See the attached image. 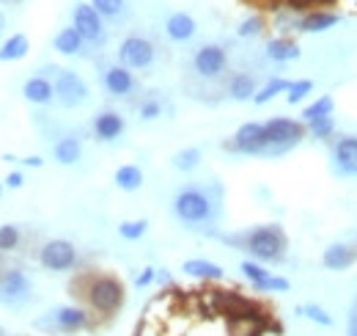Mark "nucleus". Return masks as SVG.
Listing matches in <instances>:
<instances>
[{
    "label": "nucleus",
    "mask_w": 357,
    "mask_h": 336,
    "mask_svg": "<svg viewBox=\"0 0 357 336\" xmlns=\"http://www.w3.org/2000/svg\"><path fill=\"white\" fill-rule=\"evenodd\" d=\"M19 240L17 226H0V251H11Z\"/></svg>",
    "instance_id": "nucleus-36"
},
{
    "label": "nucleus",
    "mask_w": 357,
    "mask_h": 336,
    "mask_svg": "<svg viewBox=\"0 0 357 336\" xmlns=\"http://www.w3.org/2000/svg\"><path fill=\"white\" fill-rule=\"evenodd\" d=\"M349 336H357V312H352L349 317Z\"/></svg>",
    "instance_id": "nucleus-42"
},
{
    "label": "nucleus",
    "mask_w": 357,
    "mask_h": 336,
    "mask_svg": "<svg viewBox=\"0 0 357 336\" xmlns=\"http://www.w3.org/2000/svg\"><path fill=\"white\" fill-rule=\"evenodd\" d=\"M152 281H154V268H146V270L135 279V284H138V287H146V284H152Z\"/></svg>",
    "instance_id": "nucleus-40"
},
{
    "label": "nucleus",
    "mask_w": 357,
    "mask_h": 336,
    "mask_svg": "<svg viewBox=\"0 0 357 336\" xmlns=\"http://www.w3.org/2000/svg\"><path fill=\"white\" fill-rule=\"evenodd\" d=\"M146 229H149L146 221H124V224L119 226V235H121L124 240H141V237L146 235Z\"/></svg>",
    "instance_id": "nucleus-31"
},
{
    "label": "nucleus",
    "mask_w": 357,
    "mask_h": 336,
    "mask_svg": "<svg viewBox=\"0 0 357 336\" xmlns=\"http://www.w3.org/2000/svg\"><path fill=\"white\" fill-rule=\"evenodd\" d=\"M333 97L330 94H325V97H319L316 102H311L305 110H303V119L305 121H314V119H325V116H333Z\"/></svg>",
    "instance_id": "nucleus-27"
},
{
    "label": "nucleus",
    "mask_w": 357,
    "mask_h": 336,
    "mask_svg": "<svg viewBox=\"0 0 357 336\" xmlns=\"http://www.w3.org/2000/svg\"><path fill=\"white\" fill-rule=\"evenodd\" d=\"M245 248H247L256 259H261V262H278V259L286 257L289 240H286V235H283L280 226L269 224V226L253 229V232L245 237Z\"/></svg>",
    "instance_id": "nucleus-2"
},
{
    "label": "nucleus",
    "mask_w": 357,
    "mask_h": 336,
    "mask_svg": "<svg viewBox=\"0 0 357 336\" xmlns=\"http://www.w3.org/2000/svg\"><path fill=\"white\" fill-rule=\"evenodd\" d=\"M3 25H6V19H3V14H0V33H3Z\"/></svg>",
    "instance_id": "nucleus-44"
},
{
    "label": "nucleus",
    "mask_w": 357,
    "mask_h": 336,
    "mask_svg": "<svg viewBox=\"0 0 357 336\" xmlns=\"http://www.w3.org/2000/svg\"><path fill=\"white\" fill-rule=\"evenodd\" d=\"M80 155H83V146H80V141L77 138H61L58 144H55V160L61 163V166H74L77 160H80Z\"/></svg>",
    "instance_id": "nucleus-21"
},
{
    "label": "nucleus",
    "mask_w": 357,
    "mask_h": 336,
    "mask_svg": "<svg viewBox=\"0 0 357 336\" xmlns=\"http://www.w3.org/2000/svg\"><path fill=\"white\" fill-rule=\"evenodd\" d=\"M88 301H91V306H94L99 315H113V312H119L121 304H124V287H121L116 279L102 276V279H96V281L91 284Z\"/></svg>",
    "instance_id": "nucleus-4"
},
{
    "label": "nucleus",
    "mask_w": 357,
    "mask_h": 336,
    "mask_svg": "<svg viewBox=\"0 0 357 336\" xmlns=\"http://www.w3.org/2000/svg\"><path fill=\"white\" fill-rule=\"evenodd\" d=\"M41 265L47 268V270H69L72 265H74V259H77V254H74V246L72 243H66V240H50L44 248H41Z\"/></svg>",
    "instance_id": "nucleus-8"
},
{
    "label": "nucleus",
    "mask_w": 357,
    "mask_h": 336,
    "mask_svg": "<svg viewBox=\"0 0 357 336\" xmlns=\"http://www.w3.org/2000/svg\"><path fill=\"white\" fill-rule=\"evenodd\" d=\"M119 61L127 69H146L154 61V44L143 36H130L119 47Z\"/></svg>",
    "instance_id": "nucleus-6"
},
{
    "label": "nucleus",
    "mask_w": 357,
    "mask_h": 336,
    "mask_svg": "<svg viewBox=\"0 0 357 336\" xmlns=\"http://www.w3.org/2000/svg\"><path fill=\"white\" fill-rule=\"evenodd\" d=\"M338 19H341L338 14L316 11V14H311V17H305V19L300 22V30H305V33H319V30H327V28H333Z\"/></svg>",
    "instance_id": "nucleus-24"
},
{
    "label": "nucleus",
    "mask_w": 357,
    "mask_h": 336,
    "mask_svg": "<svg viewBox=\"0 0 357 336\" xmlns=\"http://www.w3.org/2000/svg\"><path fill=\"white\" fill-rule=\"evenodd\" d=\"M8 3H11V0H8Z\"/></svg>",
    "instance_id": "nucleus-46"
},
{
    "label": "nucleus",
    "mask_w": 357,
    "mask_h": 336,
    "mask_svg": "<svg viewBox=\"0 0 357 336\" xmlns=\"http://www.w3.org/2000/svg\"><path fill=\"white\" fill-rule=\"evenodd\" d=\"M289 287H292V284H289L286 279H280V276H269V279H267V284H264L261 290H278V293H289Z\"/></svg>",
    "instance_id": "nucleus-38"
},
{
    "label": "nucleus",
    "mask_w": 357,
    "mask_h": 336,
    "mask_svg": "<svg viewBox=\"0 0 357 336\" xmlns=\"http://www.w3.org/2000/svg\"><path fill=\"white\" fill-rule=\"evenodd\" d=\"M333 160H336V168L338 174H347V177H357V138L355 135H347L336 144L333 149Z\"/></svg>",
    "instance_id": "nucleus-13"
},
{
    "label": "nucleus",
    "mask_w": 357,
    "mask_h": 336,
    "mask_svg": "<svg viewBox=\"0 0 357 336\" xmlns=\"http://www.w3.org/2000/svg\"><path fill=\"white\" fill-rule=\"evenodd\" d=\"M55 97L61 99V105L77 108L88 99V86L80 75H74L69 69H55Z\"/></svg>",
    "instance_id": "nucleus-5"
},
{
    "label": "nucleus",
    "mask_w": 357,
    "mask_h": 336,
    "mask_svg": "<svg viewBox=\"0 0 357 336\" xmlns=\"http://www.w3.org/2000/svg\"><path fill=\"white\" fill-rule=\"evenodd\" d=\"M160 113H163V105H160L157 99H146V102L141 105V119H149V121H152V119H157Z\"/></svg>",
    "instance_id": "nucleus-37"
},
{
    "label": "nucleus",
    "mask_w": 357,
    "mask_h": 336,
    "mask_svg": "<svg viewBox=\"0 0 357 336\" xmlns=\"http://www.w3.org/2000/svg\"><path fill=\"white\" fill-rule=\"evenodd\" d=\"M25 163H28V166H36V168H39V166H41V157H28Z\"/></svg>",
    "instance_id": "nucleus-43"
},
{
    "label": "nucleus",
    "mask_w": 357,
    "mask_h": 336,
    "mask_svg": "<svg viewBox=\"0 0 357 336\" xmlns=\"http://www.w3.org/2000/svg\"><path fill=\"white\" fill-rule=\"evenodd\" d=\"M258 30H261V19L250 17V19H245V22H242V28H239V36H253V33H258Z\"/></svg>",
    "instance_id": "nucleus-39"
},
{
    "label": "nucleus",
    "mask_w": 357,
    "mask_h": 336,
    "mask_svg": "<svg viewBox=\"0 0 357 336\" xmlns=\"http://www.w3.org/2000/svg\"><path fill=\"white\" fill-rule=\"evenodd\" d=\"M25 52H28V36L17 33V36H11V39L3 44L0 61H19V58H25Z\"/></svg>",
    "instance_id": "nucleus-26"
},
{
    "label": "nucleus",
    "mask_w": 357,
    "mask_h": 336,
    "mask_svg": "<svg viewBox=\"0 0 357 336\" xmlns=\"http://www.w3.org/2000/svg\"><path fill=\"white\" fill-rule=\"evenodd\" d=\"M88 323V315L83 309H74V306H61L55 312H50V317L41 323V326H50L55 331H63V334H72V331H80L85 328Z\"/></svg>",
    "instance_id": "nucleus-11"
},
{
    "label": "nucleus",
    "mask_w": 357,
    "mask_h": 336,
    "mask_svg": "<svg viewBox=\"0 0 357 336\" xmlns=\"http://www.w3.org/2000/svg\"><path fill=\"white\" fill-rule=\"evenodd\" d=\"M311 88H314V83H311V80L292 83V86H289V97H286V99H289V105H297L300 99H305V97L311 94Z\"/></svg>",
    "instance_id": "nucleus-34"
},
{
    "label": "nucleus",
    "mask_w": 357,
    "mask_h": 336,
    "mask_svg": "<svg viewBox=\"0 0 357 336\" xmlns=\"http://www.w3.org/2000/svg\"><path fill=\"white\" fill-rule=\"evenodd\" d=\"M267 55L272 58V61H294V58H300V47L294 44V41H289V39H272L269 44H267Z\"/></svg>",
    "instance_id": "nucleus-22"
},
{
    "label": "nucleus",
    "mask_w": 357,
    "mask_h": 336,
    "mask_svg": "<svg viewBox=\"0 0 357 336\" xmlns=\"http://www.w3.org/2000/svg\"><path fill=\"white\" fill-rule=\"evenodd\" d=\"M234 149L245 155H264L267 152V130L258 121H247L234 135Z\"/></svg>",
    "instance_id": "nucleus-7"
},
{
    "label": "nucleus",
    "mask_w": 357,
    "mask_h": 336,
    "mask_svg": "<svg viewBox=\"0 0 357 336\" xmlns=\"http://www.w3.org/2000/svg\"><path fill=\"white\" fill-rule=\"evenodd\" d=\"M192 66H195V72H198L201 77H217V75H223V69H225V50L217 47V44H203V47L195 52Z\"/></svg>",
    "instance_id": "nucleus-10"
},
{
    "label": "nucleus",
    "mask_w": 357,
    "mask_h": 336,
    "mask_svg": "<svg viewBox=\"0 0 357 336\" xmlns=\"http://www.w3.org/2000/svg\"><path fill=\"white\" fill-rule=\"evenodd\" d=\"M242 273L256 284V290H261V287L267 284V279H269V270H264V268L256 265V262H242Z\"/></svg>",
    "instance_id": "nucleus-32"
},
{
    "label": "nucleus",
    "mask_w": 357,
    "mask_h": 336,
    "mask_svg": "<svg viewBox=\"0 0 357 336\" xmlns=\"http://www.w3.org/2000/svg\"><path fill=\"white\" fill-rule=\"evenodd\" d=\"M198 163H201V152H198L195 146L178 149L176 155H174V168H176V171H192Z\"/></svg>",
    "instance_id": "nucleus-29"
},
{
    "label": "nucleus",
    "mask_w": 357,
    "mask_h": 336,
    "mask_svg": "<svg viewBox=\"0 0 357 336\" xmlns=\"http://www.w3.org/2000/svg\"><path fill=\"white\" fill-rule=\"evenodd\" d=\"M22 94H25V99H30V102H36V105H44V102L52 99L55 88H52L50 80H44V77H30V80L22 86Z\"/></svg>",
    "instance_id": "nucleus-18"
},
{
    "label": "nucleus",
    "mask_w": 357,
    "mask_h": 336,
    "mask_svg": "<svg viewBox=\"0 0 357 336\" xmlns=\"http://www.w3.org/2000/svg\"><path fill=\"white\" fill-rule=\"evenodd\" d=\"M174 213L181 224L187 226H201L214 218V201L206 190L201 188H184L174 199Z\"/></svg>",
    "instance_id": "nucleus-1"
},
{
    "label": "nucleus",
    "mask_w": 357,
    "mask_h": 336,
    "mask_svg": "<svg viewBox=\"0 0 357 336\" xmlns=\"http://www.w3.org/2000/svg\"><path fill=\"white\" fill-rule=\"evenodd\" d=\"M105 88L113 94V97H127L132 88H135V80H132V72L127 66H110L105 72Z\"/></svg>",
    "instance_id": "nucleus-14"
},
{
    "label": "nucleus",
    "mask_w": 357,
    "mask_h": 336,
    "mask_svg": "<svg viewBox=\"0 0 357 336\" xmlns=\"http://www.w3.org/2000/svg\"><path fill=\"white\" fill-rule=\"evenodd\" d=\"M297 315H303V317H308L311 323H316V326H325V328H330L336 320L322 309V306H316V304H305V306H297Z\"/></svg>",
    "instance_id": "nucleus-30"
},
{
    "label": "nucleus",
    "mask_w": 357,
    "mask_h": 336,
    "mask_svg": "<svg viewBox=\"0 0 357 336\" xmlns=\"http://www.w3.org/2000/svg\"><path fill=\"white\" fill-rule=\"evenodd\" d=\"M6 182H8V188H19V185H22V174H19V171H14V174H8V179H6Z\"/></svg>",
    "instance_id": "nucleus-41"
},
{
    "label": "nucleus",
    "mask_w": 357,
    "mask_h": 336,
    "mask_svg": "<svg viewBox=\"0 0 357 336\" xmlns=\"http://www.w3.org/2000/svg\"><path fill=\"white\" fill-rule=\"evenodd\" d=\"M308 130H311V135H314V138H330V135H333V130H336V121H333V116L314 119V121H308Z\"/></svg>",
    "instance_id": "nucleus-33"
},
{
    "label": "nucleus",
    "mask_w": 357,
    "mask_h": 336,
    "mask_svg": "<svg viewBox=\"0 0 357 336\" xmlns=\"http://www.w3.org/2000/svg\"><path fill=\"white\" fill-rule=\"evenodd\" d=\"M181 270L192 279H214V281L223 279V268L214 262H206V259H187Z\"/></svg>",
    "instance_id": "nucleus-19"
},
{
    "label": "nucleus",
    "mask_w": 357,
    "mask_h": 336,
    "mask_svg": "<svg viewBox=\"0 0 357 336\" xmlns=\"http://www.w3.org/2000/svg\"><path fill=\"white\" fill-rule=\"evenodd\" d=\"M0 193H3V185H0Z\"/></svg>",
    "instance_id": "nucleus-45"
},
{
    "label": "nucleus",
    "mask_w": 357,
    "mask_h": 336,
    "mask_svg": "<svg viewBox=\"0 0 357 336\" xmlns=\"http://www.w3.org/2000/svg\"><path fill=\"white\" fill-rule=\"evenodd\" d=\"M0 293H3L6 304H22L30 295V281L22 270H8L0 281Z\"/></svg>",
    "instance_id": "nucleus-12"
},
{
    "label": "nucleus",
    "mask_w": 357,
    "mask_h": 336,
    "mask_svg": "<svg viewBox=\"0 0 357 336\" xmlns=\"http://www.w3.org/2000/svg\"><path fill=\"white\" fill-rule=\"evenodd\" d=\"M165 30H168V36H171L174 41H187V39L195 36V19H192L190 14H184V11H178L174 17H168Z\"/></svg>",
    "instance_id": "nucleus-17"
},
{
    "label": "nucleus",
    "mask_w": 357,
    "mask_h": 336,
    "mask_svg": "<svg viewBox=\"0 0 357 336\" xmlns=\"http://www.w3.org/2000/svg\"><path fill=\"white\" fill-rule=\"evenodd\" d=\"M74 28L77 33L85 39V41H102L105 39V30H102V17L94 6L88 3H80L74 8Z\"/></svg>",
    "instance_id": "nucleus-9"
},
{
    "label": "nucleus",
    "mask_w": 357,
    "mask_h": 336,
    "mask_svg": "<svg viewBox=\"0 0 357 336\" xmlns=\"http://www.w3.org/2000/svg\"><path fill=\"white\" fill-rule=\"evenodd\" d=\"M264 130H267V152L264 155H283L292 146H297L300 138L305 135L300 121H292V119H283V116L269 119L264 124Z\"/></svg>",
    "instance_id": "nucleus-3"
},
{
    "label": "nucleus",
    "mask_w": 357,
    "mask_h": 336,
    "mask_svg": "<svg viewBox=\"0 0 357 336\" xmlns=\"http://www.w3.org/2000/svg\"><path fill=\"white\" fill-rule=\"evenodd\" d=\"M80 47H83V36L77 33L74 25H72V28H63V30L55 36V50L63 52V55H74V52H80Z\"/></svg>",
    "instance_id": "nucleus-23"
},
{
    "label": "nucleus",
    "mask_w": 357,
    "mask_h": 336,
    "mask_svg": "<svg viewBox=\"0 0 357 336\" xmlns=\"http://www.w3.org/2000/svg\"><path fill=\"white\" fill-rule=\"evenodd\" d=\"M289 80H283V77H275V80H269L261 91H256V97H253V102L256 105H264V102H269L272 97H278V94H283V91H289Z\"/></svg>",
    "instance_id": "nucleus-28"
},
{
    "label": "nucleus",
    "mask_w": 357,
    "mask_h": 336,
    "mask_svg": "<svg viewBox=\"0 0 357 336\" xmlns=\"http://www.w3.org/2000/svg\"><path fill=\"white\" fill-rule=\"evenodd\" d=\"M94 130H96V135H99L102 141H113V138H119V135L124 132V119H121L119 113H113V110L99 113L96 121H94Z\"/></svg>",
    "instance_id": "nucleus-16"
},
{
    "label": "nucleus",
    "mask_w": 357,
    "mask_h": 336,
    "mask_svg": "<svg viewBox=\"0 0 357 336\" xmlns=\"http://www.w3.org/2000/svg\"><path fill=\"white\" fill-rule=\"evenodd\" d=\"M116 185L121 190H138L143 185V171L138 166H121L116 171Z\"/></svg>",
    "instance_id": "nucleus-25"
},
{
    "label": "nucleus",
    "mask_w": 357,
    "mask_h": 336,
    "mask_svg": "<svg viewBox=\"0 0 357 336\" xmlns=\"http://www.w3.org/2000/svg\"><path fill=\"white\" fill-rule=\"evenodd\" d=\"M102 17H119L124 11V0H94L91 3Z\"/></svg>",
    "instance_id": "nucleus-35"
},
{
    "label": "nucleus",
    "mask_w": 357,
    "mask_h": 336,
    "mask_svg": "<svg viewBox=\"0 0 357 336\" xmlns=\"http://www.w3.org/2000/svg\"><path fill=\"white\" fill-rule=\"evenodd\" d=\"M228 94L236 99V102H245V99H253L256 97V80L253 75H234L231 83H228Z\"/></svg>",
    "instance_id": "nucleus-20"
},
{
    "label": "nucleus",
    "mask_w": 357,
    "mask_h": 336,
    "mask_svg": "<svg viewBox=\"0 0 357 336\" xmlns=\"http://www.w3.org/2000/svg\"><path fill=\"white\" fill-rule=\"evenodd\" d=\"M322 262H325L327 270H347L355 262V251L349 246H344V243H333L330 248H325Z\"/></svg>",
    "instance_id": "nucleus-15"
}]
</instances>
